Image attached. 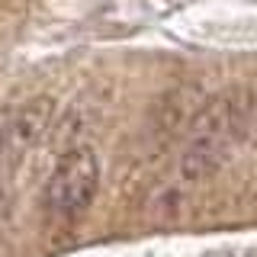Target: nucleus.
Segmentation results:
<instances>
[{"label": "nucleus", "mask_w": 257, "mask_h": 257, "mask_svg": "<svg viewBox=\"0 0 257 257\" xmlns=\"http://www.w3.org/2000/svg\"><path fill=\"white\" fill-rule=\"evenodd\" d=\"M228 161V142L225 139H203V135H190L187 148L180 155V177L190 183L209 180L225 167Z\"/></svg>", "instance_id": "3"}, {"label": "nucleus", "mask_w": 257, "mask_h": 257, "mask_svg": "<svg viewBox=\"0 0 257 257\" xmlns=\"http://www.w3.org/2000/svg\"><path fill=\"white\" fill-rule=\"evenodd\" d=\"M247 116H251V96H247V90H241V87H231V90L212 96V100L196 112V119H193V125H190V135L231 142V135L244 125Z\"/></svg>", "instance_id": "2"}, {"label": "nucleus", "mask_w": 257, "mask_h": 257, "mask_svg": "<svg viewBox=\"0 0 257 257\" xmlns=\"http://www.w3.org/2000/svg\"><path fill=\"white\" fill-rule=\"evenodd\" d=\"M100 190V161L87 145H74L58 158L42 193V209L55 225H71L90 209Z\"/></svg>", "instance_id": "1"}]
</instances>
